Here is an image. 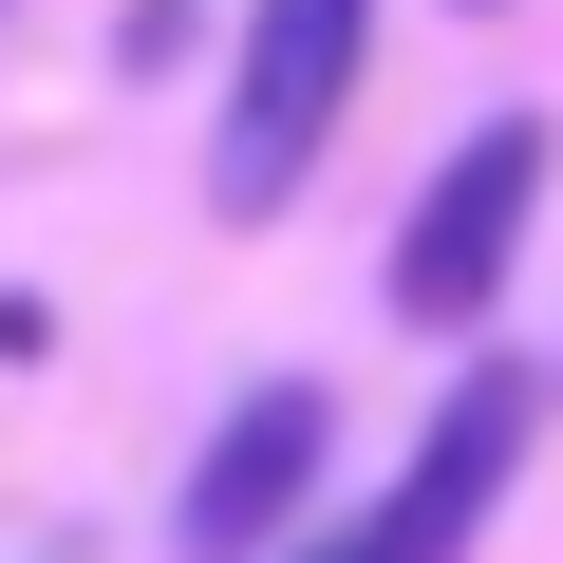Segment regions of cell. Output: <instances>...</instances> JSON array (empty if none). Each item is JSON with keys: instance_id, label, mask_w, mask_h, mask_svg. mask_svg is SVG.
Returning <instances> with one entry per match:
<instances>
[{"instance_id": "1", "label": "cell", "mask_w": 563, "mask_h": 563, "mask_svg": "<svg viewBox=\"0 0 563 563\" xmlns=\"http://www.w3.org/2000/svg\"><path fill=\"white\" fill-rule=\"evenodd\" d=\"M376 76V0H244L225 20V95H207V225H282L320 188V151L357 132Z\"/></svg>"}, {"instance_id": "2", "label": "cell", "mask_w": 563, "mask_h": 563, "mask_svg": "<svg viewBox=\"0 0 563 563\" xmlns=\"http://www.w3.org/2000/svg\"><path fill=\"white\" fill-rule=\"evenodd\" d=\"M544 357H451V395H432V432L339 507V526H301L282 563H470L488 544V507L526 488V451H544Z\"/></svg>"}, {"instance_id": "3", "label": "cell", "mask_w": 563, "mask_h": 563, "mask_svg": "<svg viewBox=\"0 0 563 563\" xmlns=\"http://www.w3.org/2000/svg\"><path fill=\"white\" fill-rule=\"evenodd\" d=\"M544 188H563V132H544V113H470V132L432 151V188L395 207V320H413V339L488 357V320H507V263H526Z\"/></svg>"}, {"instance_id": "4", "label": "cell", "mask_w": 563, "mask_h": 563, "mask_svg": "<svg viewBox=\"0 0 563 563\" xmlns=\"http://www.w3.org/2000/svg\"><path fill=\"white\" fill-rule=\"evenodd\" d=\"M320 470H339V395L320 376L225 395L207 451H188V488H169V563H282V544L320 526Z\"/></svg>"}, {"instance_id": "5", "label": "cell", "mask_w": 563, "mask_h": 563, "mask_svg": "<svg viewBox=\"0 0 563 563\" xmlns=\"http://www.w3.org/2000/svg\"><path fill=\"white\" fill-rule=\"evenodd\" d=\"M207 57V0H113V76H188Z\"/></svg>"}, {"instance_id": "6", "label": "cell", "mask_w": 563, "mask_h": 563, "mask_svg": "<svg viewBox=\"0 0 563 563\" xmlns=\"http://www.w3.org/2000/svg\"><path fill=\"white\" fill-rule=\"evenodd\" d=\"M470 20H507V0H470Z\"/></svg>"}]
</instances>
